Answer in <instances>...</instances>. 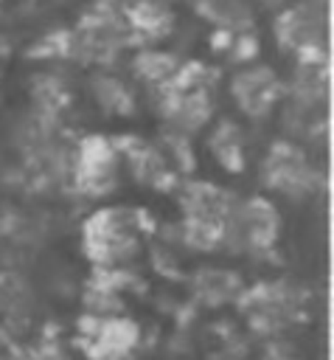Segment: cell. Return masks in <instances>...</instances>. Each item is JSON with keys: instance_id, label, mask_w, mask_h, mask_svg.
Masks as SVG:
<instances>
[{"instance_id": "7a4b0ae2", "label": "cell", "mask_w": 334, "mask_h": 360, "mask_svg": "<svg viewBox=\"0 0 334 360\" xmlns=\"http://www.w3.org/2000/svg\"><path fill=\"white\" fill-rule=\"evenodd\" d=\"M132 39L126 8L104 3L87 11L70 34V48L84 62H109Z\"/></svg>"}, {"instance_id": "3957f363", "label": "cell", "mask_w": 334, "mask_h": 360, "mask_svg": "<svg viewBox=\"0 0 334 360\" xmlns=\"http://www.w3.org/2000/svg\"><path fill=\"white\" fill-rule=\"evenodd\" d=\"M84 245L90 256L101 264H115L121 259H129L138 248V231L126 211H98L84 225Z\"/></svg>"}, {"instance_id": "8992f818", "label": "cell", "mask_w": 334, "mask_h": 360, "mask_svg": "<svg viewBox=\"0 0 334 360\" xmlns=\"http://www.w3.org/2000/svg\"><path fill=\"white\" fill-rule=\"evenodd\" d=\"M115 180V155L107 141L93 138L81 146L79 163H76V183L87 194H101L112 188Z\"/></svg>"}, {"instance_id": "52a82bcc", "label": "cell", "mask_w": 334, "mask_h": 360, "mask_svg": "<svg viewBox=\"0 0 334 360\" xmlns=\"http://www.w3.org/2000/svg\"><path fill=\"white\" fill-rule=\"evenodd\" d=\"M213 149L219 152V160H225V163L230 166V158H239V155H241L236 127H230V124L219 127V132H216V138H213Z\"/></svg>"}, {"instance_id": "5b68a950", "label": "cell", "mask_w": 334, "mask_h": 360, "mask_svg": "<svg viewBox=\"0 0 334 360\" xmlns=\"http://www.w3.org/2000/svg\"><path fill=\"white\" fill-rule=\"evenodd\" d=\"M264 174L269 180V186H275L283 194H300L312 188V169L303 158V152H298L289 143H278L264 166Z\"/></svg>"}, {"instance_id": "6da1fadb", "label": "cell", "mask_w": 334, "mask_h": 360, "mask_svg": "<svg viewBox=\"0 0 334 360\" xmlns=\"http://www.w3.org/2000/svg\"><path fill=\"white\" fill-rule=\"evenodd\" d=\"M275 39L295 59H323L326 53V3L289 0L275 14Z\"/></svg>"}, {"instance_id": "277c9868", "label": "cell", "mask_w": 334, "mask_h": 360, "mask_svg": "<svg viewBox=\"0 0 334 360\" xmlns=\"http://www.w3.org/2000/svg\"><path fill=\"white\" fill-rule=\"evenodd\" d=\"M230 93H233L236 104L250 118H261V115H267L278 104L281 82H278V76L269 68L253 65V68H244L241 73H236V79L230 84Z\"/></svg>"}, {"instance_id": "ba28073f", "label": "cell", "mask_w": 334, "mask_h": 360, "mask_svg": "<svg viewBox=\"0 0 334 360\" xmlns=\"http://www.w3.org/2000/svg\"><path fill=\"white\" fill-rule=\"evenodd\" d=\"M261 6H269V8H281L283 3H289V0H258Z\"/></svg>"}]
</instances>
